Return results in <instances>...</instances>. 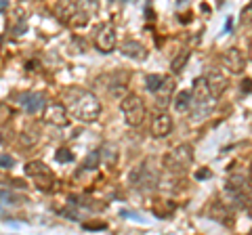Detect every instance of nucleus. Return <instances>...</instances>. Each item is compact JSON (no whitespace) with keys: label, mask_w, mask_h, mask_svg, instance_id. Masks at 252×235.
Segmentation results:
<instances>
[{"label":"nucleus","mask_w":252,"mask_h":235,"mask_svg":"<svg viewBox=\"0 0 252 235\" xmlns=\"http://www.w3.org/2000/svg\"><path fill=\"white\" fill-rule=\"evenodd\" d=\"M78 11V0H57L55 4V17L63 23H69Z\"/></svg>","instance_id":"obj_9"},{"label":"nucleus","mask_w":252,"mask_h":235,"mask_svg":"<svg viewBox=\"0 0 252 235\" xmlns=\"http://www.w3.org/2000/svg\"><path fill=\"white\" fill-rule=\"evenodd\" d=\"M223 65L229 69L231 74H242L244 72L246 59H244V55H242V51L238 49V46H233V49H229L223 55Z\"/></svg>","instance_id":"obj_6"},{"label":"nucleus","mask_w":252,"mask_h":235,"mask_svg":"<svg viewBox=\"0 0 252 235\" xmlns=\"http://www.w3.org/2000/svg\"><path fill=\"white\" fill-rule=\"evenodd\" d=\"M4 9H9V0H0V13H2Z\"/></svg>","instance_id":"obj_27"},{"label":"nucleus","mask_w":252,"mask_h":235,"mask_svg":"<svg viewBox=\"0 0 252 235\" xmlns=\"http://www.w3.org/2000/svg\"><path fill=\"white\" fill-rule=\"evenodd\" d=\"M250 59H252V40H250Z\"/></svg>","instance_id":"obj_30"},{"label":"nucleus","mask_w":252,"mask_h":235,"mask_svg":"<svg viewBox=\"0 0 252 235\" xmlns=\"http://www.w3.org/2000/svg\"><path fill=\"white\" fill-rule=\"evenodd\" d=\"M191 97H193V101L198 105H208L212 101V92H210V86L206 82V78H195V80H193Z\"/></svg>","instance_id":"obj_8"},{"label":"nucleus","mask_w":252,"mask_h":235,"mask_svg":"<svg viewBox=\"0 0 252 235\" xmlns=\"http://www.w3.org/2000/svg\"><path fill=\"white\" fill-rule=\"evenodd\" d=\"M189 53H191V51H189V49H185V51H181V55H179V57H175V61H172V65H170V69H172V72H181V69L185 67V63L189 61Z\"/></svg>","instance_id":"obj_20"},{"label":"nucleus","mask_w":252,"mask_h":235,"mask_svg":"<svg viewBox=\"0 0 252 235\" xmlns=\"http://www.w3.org/2000/svg\"><path fill=\"white\" fill-rule=\"evenodd\" d=\"M44 120L53 124V126H67L69 112H67V107L61 103H49L44 109Z\"/></svg>","instance_id":"obj_5"},{"label":"nucleus","mask_w":252,"mask_h":235,"mask_svg":"<svg viewBox=\"0 0 252 235\" xmlns=\"http://www.w3.org/2000/svg\"><path fill=\"white\" fill-rule=\"evenodd\" d=\"M116 42H118V34H116V28L105 23V26L99 28V34L94 38V44L101 53H112L116 49Z\"/></svg>","instance_id":"obj_4"},{"label":"nucleus","mask_w":252,"mask_h":235,"mask_svg":"<svg viewBox=\"0 0 252 235\" xmlns=\"http://www.w3.org/2000/svg\"><path fill=\"white\" fill-rule=\"evenodd\" d=\"M250 181H252V166H250Z\"/></svg>","instance_id":"obj_31"},{"label":"nucleus","mask_w":252,"mask_h":235,"mask_svg":"<svg viewBox=\"0 0 252 235\" xmlns=\"http://www.w3.org/2000/svg\"><path fill=\"white\" fill-rule=\"evenodd\" d=\"M101 153V158H103V166H116L118 164V149L114 145H105L103 147V151H99Z\"/></svg>","instance_id":"obj_17"},{"label":"nucleus","mask_w":252,"mask_h":235,"mask_svg":"<svg viewBox=\"0 0 252 235\" xmlns=\"http://www.w3.org/2000/svg\"><path fill=\"white\" fill-rule=\"evenodd\" d=\"M172 92H175V82H172V78H164L160 88L156 90V105L158 107H168L170 105V99H172Z\"/></svg>","instance_id":"obj_10"},{"label":"nucleus","mask_w":252,"mask_h":235,"mask_svg":"<svg viewBox=\"0 0 252 235\" xmlns=\"http://www.w3.org/2000/svg\"><path fill=\"white\" fill-rule=\"evenodd\" d=\"M164 168L170 172H185L193 164V149L189 145H177L170 151L164 153L162 158Z\"/></svg>","instance_id":"obj_2"},{"label":"nucleus","mask_w":252,"mask_h":235,"mask_svg":"<svg viewBox=\"0 0 252 235\" xmlns=\"http://www.w3.org/2000/svg\"><path fill=\"white\" fill-rule=\"evenodd\" d=\"M206 82L210 86V92L212 97H220L227 88V78L219 72V69H210V72L206 74Z\"/></svg>","instance_id":"obj_12"},{"label":"nucleus","mask_w":252,"mask_h":235,"mask_svg":"<svg viewBox=\"0 0 252 235\" xmlns=\"http://www.w3.org/2000/svg\"><path fill=\"white\" fill-rule=\"evenodd\" d=\"M122 55L135 59V61H143V59H147V49L139 40H126L122 44Z\"/></svg>","instance_id":"obj_13"},{"label":"nucleus","mask_w":252,"mask_h":235,"mask_svg":"<svg viewBox=\"0 0 252 235\" xmlns=\"http://www.w3.org/2000/svg\"><path fill=\"white\" fill-rule=\"evenodd\" d=\"M191 103H193L191 92H189V90H181L179 95H177V99H175V109H177L179 114H185V112H189Z\"/></svg>","instance_id":"obj_15"},{"label":"nucleus","mask_w":252,"mask_h":235,"mask_svg":"<svg viewBox=\"0 0 252 235\" xmlns=\"http://www.w3.org/2000/svg\"><path fill=\"white\" fill-rule=\"evenodd\" d=\"M170 132H172V118L164 112L156 114L152 120V135L156 139H164V137H168Z\"/></svg>","instance_id":"obj_7"},{"label":"nucleus","mask_w":252,"mask_h":235,"mask_svg":"<svg viewBox=\"0 0 252 235\" xmlns=\"http://www.w3.org/2000/svg\"><path fill=\"white\" fill-rule=\"evenodd\" d=\"M15 166V158H11V155H0V168H2V170H6V168H13Z\"/></svg>","instance_id":"obj_24"},{"label":"nucleus","mask_w":252,"mask_h":235,"mask_svg":"<svg viewBox=\"0 0 252 235\" xmlns=\"http://www.w3.org/2000/svg\"><path fill=\"white\" fill-rule=\"evenodd\" d=\"M208 176H210V170H208V168L195 172V178H200V181H202V178H208Z\"/></svg>","instance_id":"obj_26"},{"label":"nucleus","mask_w":252,"mask_h":235,"mask_svg":"<svg viewBox=\"0 0 252 235\" xmlns=\"http://www.w3.org/2000/svg\"><path fill=\"white\" fill-rule=\"evenodd\" d=\"M55 158H57V162H72L74 155H72L69 149H59L57 153H55Z\"/></svg>","instance_id":"obj_23"},{"label":"nucleus","mask_w":252,"mask_h":235,"mask_svg":"<svg viewBox=\"0 0 252 235\" xmlns=\"http://www.w3.org/2000/svg\"><path fill=\"white\" fill-rule=\"evenodd\" d=\"M78 6H80V11H84L89 17H93V15H97L101 9V0H78Z\"/></svg>","instance_id":"obj_18"},{"label":"nucleus","mask_w":252,"mask_h":235,"mask_svg":"<svg viewBox=\"0 0 252 235\" xmlns=\"http://www.w3.org/2000/svg\"><path fill=\"white\" fill-rule=\"evenodd\" d=\"M120 109H122V116L128 126H141V124H143L147 109H145V103L137 95H124Z\"/></svg>","instance_id":"obj_3"},{"label":"nucleus","mask_w":252,"mask_h":235,"mask_svg":"<svg viewBox=\"0 0 252 235\" xmlns=\"http://www.w3.org/2000/svg\"><path fill=\"white\" fill-rule=\"evenodd\" d=\"M19 103L28 114H40L44 107V97L40 92H28V95H21Z\"/></svg>","instance_id":"obj_11"},{"label":"nucleus","mask_w":252,"mask_h":235,"mask_svg":"<svg viewBox=\"0 0 252 235\" xmlns=\"http://www.w3.org/2000/svg\"><path fill=\"white\" fill-rule=\"evenodd\" d=\"M175 204H172L170 200H158L156 204H154V214H158L160 218H170L172 216V212H175Z\"/></svg>","instance_id":"obj_14"},{"label":"nucleus","mask_w":252,"mask_h":235,"mask_svg":"<svg viewBox=\"0 0 252 235\" xmlns=\"http://www.w3.org/2000/svg\"><path fill=\"white\" fill-rule=\"evenodd\" d=\"M99 160H101V153L99 151H94V153H91L89 158L84 160V168H89V170H93V168H97L99 166Z\"/></svg>","instance_id":"obj_22"},{"label":"nucleus","mask_w":252,"mask_h":235,"mask_svg":"<svg viewBox=\"0 0 252 235\" xmlns=\"http://www.w3.org/2000/svg\"><path fill=\"white\" fill-rule=\"evenodd\" d=\"M84 229H89V231L91 229H101V231H103V229H107V225L105 223H86Z\"/></svg>","instance_id":"obj_25"},{"label":"nucleus","mask_w":252,"mask_h":235,"mask_svg":"<svg viewBox=\"0 0 252 235\" xmlns=\"http://www.w3.org/2000/svg\"><path fill=\"white\" fill-rule=\"evenodd\" d=\"M19 143H21L23 147L36 145V143H38V132H36V130H23L21 137H19Z\"/></svg>","instance_id":"obj_19"},{"label":"nucleus","mask_w":252,"mask_h":235,"mask_svg":"<svg viewBox=\"0 0 252 235\" xmlns=\"http://www.w3.org/2000/svg\"><path fill=\"white\" fill-rule=\"evenodd\" d=\"M69 116L80 122H94L101 116V101L93 92L78 90L74 99H69Z\"/></svg>","instance_id":"obj_1"},{"label":"nucleus","mask_w":252,"mask_h":235,"mask_svg":"<svg viewBox=\"0 0 252 235\" xmlns=\"http://www.w3.org/2000/svg\"><path fill=\"white\" fill-rule=\"evenodd\" d=\"M49 166H46L44 162H30V164H26V175L28 176H40V175H49Z\"/></svg>","instance_id":"obj_16"},{"label":"nucleus","mask_w":252,"mask_h":235,"mask_svg":"<svg viewBox=\"0 0 252 235\" xmlns=\"http://www.w3.org/2000/svg\"><path fill=\"white\" fill-rule=\"evenodd\" d=\"M246 84H242V88H246V90H250L252 88V80H244Z\"/></svg>","instance_id":"obj_28"},{"label":"nucleus","mask_w":252,"mask_h":235,"mask_svg":"<svg viewBox=\"0 0 252 235\" xmlns=\"http://www.w3.org/2000/svg\"><path fill=\"white\" fill-rule=\"evenodd\" d=\"M162 80H164V76H158V74H149L147 78H145V86L152 92H156L158 88H160V84H162Z\"/></svg>","instance_id":"obj_21"},{"label":"nucleus","mask_w":252,"mask_h":235,"mask_svg":"<svg viewBox=\"0 0 252 235\" xmlns=\"http://www.w3.org/2000/svg\"><path fill=\"white\" fill-rule=\"evenodd\" d=\"M231 26H233V21L229 19V21H227V23H225V32H231Z\"/></svg>","instance_id":"obj_29"}]
</instances>
